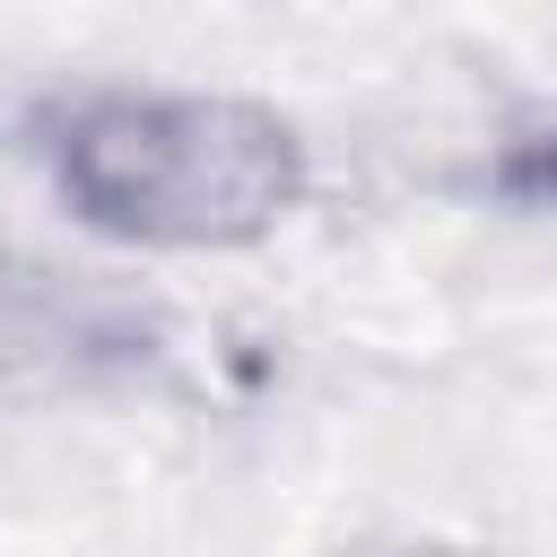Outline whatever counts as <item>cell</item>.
Listing matches in <instances>:
<instances>
[{
    "label": "cell",
    "instance_id": "1",
    "mask_svg": "<svg viewBox=\"0 0 557 557\" xmlns=\"http://www.w3.org/2000/svg\"><path fill=\"white\" fill-rule=\"evenodd\" d=\"M61 200L148 252H226L305 200V139L252 96H104L52 139Z\"/></svg>",
    "mask_w": 557,
    "mask_h": 557
},
{
    "label": "cell",
    "instance_id": "2",
    "mask_svg": "<svg viewBox=\"0 0 557 557\" xmlns=\"http://www.w3.org/2000/svg\"><path fill=\"white\" fill-rule=\"evenodd\" d=\"M96 348H131V339H113L104 322H87L44 270H17V261H0V366H17V357H44V366H78V357H96Z\"/></svg>",
    "mask_w": 557,
    "mask_h": 557
}]
</instances>
